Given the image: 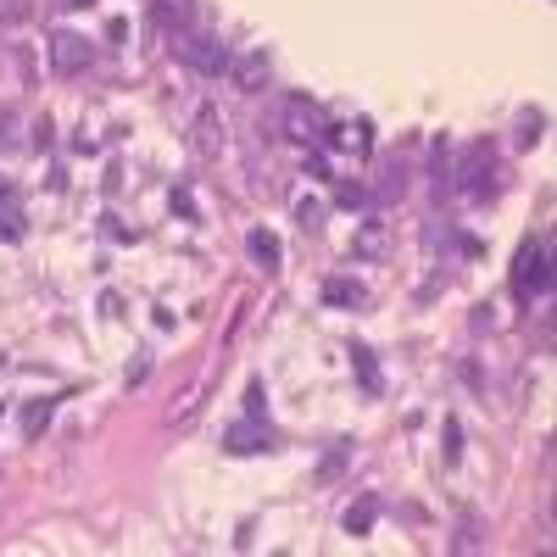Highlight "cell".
<instances>
[{
	"instance_id": "1",
	"label": "cell",
	"mask_w": 557,
	"mask_h": 557,
	"mask_svg": "<svg viewBox=\"0 0 557 557\" xmlns=\"http://www.w3.org/2000/svg\"><path fill=\"white\" fill-rule=\"evenodd\" d=\"M546 290H552V240H524L513 257V296L535 301Z\"/></svg>"
},
{
	"instance_id": "2",
	"label": "cell",
	"mask_w": 557,
	"mask_h": 557,
	"mask_svg": "<svg viewBox=\"0 0 557 557\" xmlns=\"http://www.w3.org/2000/svg\"><path fill=\"white\" fill-rule=\"evenodd\" d=\"M457 195H468V201L496 195V140H474L463 151V162H457Z\"/></svg>"
},
{
	"instance_id": "3",
	"label": "cell",
	"mask_w": 557,
	"mask_h": 557,
	"mask_svg": "<svg viewBox=\"0 0 557 557\" xmlns=\"http://www.w3.org/2000/svg\"><path fill=\"white\" fill-rule=\"evenodd\" d=\"M279 129L290 134V140H324L329 134V117H324V106L318 101H307V95H290L285 106H279Z\"/></svg>"
},
{
	"instance_id": "4",
	"label": "cell",
	"mask_w": 557,
	"mask_h": 557,
	"mask_svg": "<svg viewBox=\"0 0 557 557\" xmlns=\"http://www.w3.org/2000/svg\"><path fill=\"white\" fill-rule=\"evenodd\" d=\"M173 56H179V62H190L195 73H207V78L229 73V51H223L212 34H173Z\"/></svg>"
},
{
	"instance_id": "5",
	"label": "cell",
	"mask_w": 557,
	"mask_h": 557,
	"mask_svg": "<svg viewBox=\"0 0 557 557\" xmlns=\"http://www.w3.org/2000/svg\"><path fill=\"white\" fill-rule=\"evenodd\" d=\"M268 73H273V56L262 51H240V56H229V78H234V90L240 95H257V90H268Z\"/></svg>"
},
{
	"instance_id": "6",
	"label": "cell",
	"mask_w": 557,
	"mask_h": 557,
	"mask_svg": "<svg viewBox=\"0 0 557 557\" xmlns=\"http://www.w3.org/2000/svg\"><path fill=\"white\" fill-rule=\"evenodd\" d=\"M223 446H229L234 457H246V452H268V446H273V429H262L257 418H246V424H229Z\"/></svg>"
},
{
	"instance_id": "7",
	"label": "cell",
	"mask_w": 557,
	"mask_h": 557,
	"mask_svg": "<svg viewBox=\"0 0 557 557\" xmlns=\"http://www.w3.org/2000/svg\"><path fill=\"white\" fill-rule=\"evenodd\" d=\"M51 62H56V73H78V67L90 62V39L56 34V39H51Z\"/></svg>"
},
{
	"instance_id": "8",
	"label": "cell",
	"mask_w": 557,
	"mask_h": 557,
	"mask_svg": "<svg viewBox=\"0 0 557 557\" xmlns=\"http://www.w3.org/2000/svg\"><path fill=\"white\" fill-rule=\"evenodd\" d=\"M218 151H223V123L212 106H201L195 112V156H218Z\"/></svg>"
},
{
	"instance_id": "9",
	"label": "cell",
	"mask_w": 557,
	"mask_h": 557,
	"mask_svg": "<svg viewBox=\"0 0 557 557\" xmlns=\"http://www.w3.org/2000/svg\"><path fill=\"white\" fill-rule=\"evenodd\" d=\"M351 368H357V379H363V390H368V396H379V390H385V379H379L374 351H368V346H351Z\"/></svg>"
},
{
	"instance_id": "10",
	"label": "cell",
	"mask_w": 557,
	"mask_h": 557,
	"mask_svg": "<svg viewBox=\"0 0 557 557\" xmlns=\"http://www.w3.org/2000/svg\"><path fill=\"white\" fill-rule=\"evenodd\" d=\"M335 151H368V123H340V129L324 134Z\"/></svg>"
},
{
	"instance_id": "11",
	"label": "cell",
	"mask_w": 557,
	"mask_h": 557,
	"mask_svg": "<svg viewBox=\"0 0 557 557\" xmlns=\"http://www.w3.org/2000/svg\"><path fill=\"white\" fill-rule=\"evenodd\" d=\"M246 251L262 262V268H279V240H273L268 229H251V234H246Z\"/></svg>"
},
{
	"instance_id": "12",
	"label": "cell",
	"mask_w": 557,
	"mask_h": 557,
	"mask_svg": "<svg viewBox=\"0 0 557 557\" xmlns=\"http://www.w3.org/2000/svg\"><path fill=\"white\" fill-rule=\"evenodd\" d=\"M324 296L335 301V307H363V301H368V290H363V285H351V279H329V285H324Z\"/></svg>"
},
{
	"instance_id": "13",
	"label": "cell",
	"mask_w": 557,
	"mask_h": 557,
	"mask_svg": "<svg viewBox=\"0 0 557 557\" xmlns=\"http://www.w3.org/2000/svg\"><path fill=\"white\" fill-rule=\"evenodd\" d=\"M374 513H379V502H374V496H363V502L346 513V530L351 535H368V530H374Z\"/></svg>"
},
{
	"instance_id": "14",
	"label": "cell",
	"mask_w": 557,
	"mask_h": 557,
	"mask_svg": "<svg viewBox=\"0 0 557 557\" xmlns=\"http://www.w3.org/2000/svg\"><path fill=\"white\" fill-rule=\"evenodd\" d=\"M296 218H301V229H307V234H318V229H324V201H301Z\"/></svg>"
},
{
	"instance_id": "15",
	"label": "cell",
	"mask_w": 557,
	"mask_h": 557,
	"mask_svg": "<svg viewBox=\"0 0 557 557\" xmlns=\"http://www.w3.org/2000/svg\"><path fill=\"white\" fill-rule=\"evenodd\" d=\"M45 424H51V402H34V407L23 413V435H39Z\"/></svg>"
},
{
	"instance_id": "16",
	"label": "cell",
	"mask_w": 557,
	"mask_h": 557,
	"mask_svg": "<svg viewBox=\"0 0 557 557\" xmlns=\"http://www.w3.org/2000/svg\"><path fill=\"white\" fill-rule=\"evenodd\" d=\"M446 463H457V457H463V429H457V418H446Z\"/></svg>"
},
{
	"instance_id": "17",
	"label": "cell",
	"mask_w": 557,
	"mask_h": 557,
	"mask_svg": "<svg viewBox=\"0 0 557 557\" xmlns=\"http://www.w3.org/2000/svg\"><path fill=\"white\" fill-rule=\"evenodd\" d=\"M474 546H480V519L468 513V519H463V530H457V552H474Z\"/></svg>"
},
{
	"instance_id": "18",
	"label": "cell",
	"mask_w": 557,
	"mask_h": 557,
	"mask_svg": "<svg viewBox=\"0 0 557 557\" xmlns=\"http://www.w3.org/2000/svg\"><path fill=\"white\" fill-rule=\"evenodd\" d=\"M541 140V112H524V123H519V145H535Z\"/></svg>"
},
{
	"instance_id": "19",
	"label": "cell",
	"mask_w": 557,
	"mask_h": 557,
	"mask_svg": "<svg viewBox=\"0 0 557 557\" xmlns=\"http://www.w3.org/2000/svg\"><path fill=\"white\" fill-rule=\"evenodd\" d=\"M0 234H6V240H23V212H17V207H6V218H0Z\"/></svg>"
},
{
	"instance_id": "20",
	"label": "cell",
	"mask_w": 557,
	"mask_h": 557,
	"mask_svg": "<svg viewBox=\"0 0 557 557\" xmlns=\"http://www.w3.org/2000/svg\"><path fill=\"white\" fill-rule=\"evenodd\" d=\"M67 6H90V0H67Z\"/></svg>"
}]
</instances>
